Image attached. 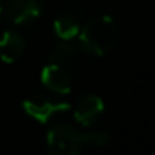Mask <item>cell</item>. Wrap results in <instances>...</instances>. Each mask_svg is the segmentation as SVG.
I'll use <instances>...</instances> for the list:
<instances>
[{"label": "cell", "mask_w": 155, "mask_h": 155, "mask_svg": "<svg viewBox=\"0 0 155 155\" xmlns=\"http://www.w3.org/2000/svg\"><path fill=\"white\" fill-rule=\"evenodd\" d=\"M102 112H104V100H102L100 97H97V95L90 94V95L82 97L80 100L77 102L74 117L80 125L88 127V125H92L98 117H100Z\"/></svg>", "instance_id": "8992f818"}, {"label": "cell", "mask_w": 155, "mask_h": 155, "mask_svg": "<svg viewBox=\"0 0 155 155\" xmlns=\"http://www.w3.org/2000/svg\"><path fill=\"white\" fill-rule=\"evenodd\" d=\"M54 32L60 40H72L80 32V17L75 12H64L54 22Z\"/></svg>", "instance_id": "ba28073f"}, {"label": "cell", "mask_w": 155, "mask_h": 155, "mask_svg": "<svg viewBox=\"0 0 155 155\" xmlns=\"http://www.w3.org/2000/svg\"><path fill=\"white\" fill-rule=\"evenodd\" d=\"M0 18H2V5H0Z\"/></svg>", "instance_id": "30bf717a"}, {"label": "cell", "mask_w": 155, "mask_h": 155, "mask_svg": "<svg viewBox=\"0 0 155 155\" xmlns=\"http://www.w3.org/2000/svg\"><path fill=\"white\" fill-rule=\"evenodd\" d=\"M108 142L105 134H82L68 124H58L47 134V147L57 155H77L87 147H102Z\"/></svg>", "instance_id": "6da1fadb"}, {"label": "cell", "mask_w": 155, "mask_h": 155, "mask_svg": "<svg viewBox=\"0 0 155 155\" xmlns=\"http://www.w3.org/2000/svg\"><path fill=\"white\" fill-rule=\"evenodd\" d=\"M22 107L30 118L40 122V124H45L58 112H67L70 105H68V102L52 98L47 95H34L30 98H25Z\"/></svg>", "instance_id": "3957f363"}, {"label": "cell", "mask_w": 155, "mask_h": 155, "mask_svg": "<svg viewBox=\"0 0 155 155\" xmlns=\"http://www.w3.org/2000/svg\"><path fill=\"white\" fill-rule=\"evenodd\" d=\"M117 25L112 17H95L78 32V48L92 57H102L108 54L117 44Z\"/></svg>", "instance_id": "7a4b0ae2"}, {"label": "cell", "mask_w": 155, "mask_h": 155, "mask_svg": "<svg viewBox=\"0 0 155 155\" xmlns=\"http://www.w3.org/2000/svg\"><path fill=\"white\" fill-rule=\"evenodd\" d=\"M42 10L44 0H8V17L17 25H25L37 20Z\"/></svg>", "instance_id": "277c9868"}, {"label": "cell", "mask_w": 155, "mask_h": 155, "mask_svg": "<svg viewBox=\"0 0 155 155\" xmlns=\"http://www.w3.org/2000/svg\"><path fill=\"white\" fill-rule=\"evenodd\" d=\"M40 80L48 90L55 94H68L72 88V78L68 70L55 64H48L42 68Z\"/></svg>", "instance_id": "5b68a950"}, {"label": "cell", "mask_w": 155, "mask_h": 155, "mask_svg": "<svg viewBox=\"0 0 155 155\" xmlns=\"http://www.w3.org/2000/svg\"><path fill=\"white\" fill-rule=\"evenodd\" d=\"M48 62L55 65H60V67L68 70L77 62V47L74 44H70V40H62L48 54Z\"/></svg>", "instance_id": "9c48e42d"}, {"label": "cell", "mask_w": 155, "mask_h": 155, "mask_svg": "<svg viewBox=\"0 0 155 155\" xmlns=\"http://www.w3.org/2000/svg\"><path fill=\"white\" fill-rule=\"evenodd\" d=\"M25 50V40L18 32L7 30L0 37V58L5 64H14Z\"/></svg>", "instance_id": "52a82bcc"}]
</instances>
